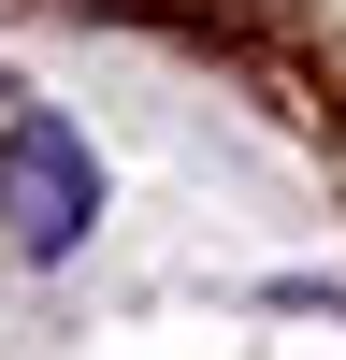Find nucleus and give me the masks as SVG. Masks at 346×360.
<instances>
[{
	"label": "nucleus",
	"instance_id": "obj_1",
	"mask_svg": "<svg viewBox=\"0 0 346 360\" xmlns=\"http://www.w3.org/2000/svg\"><path fill=\"white\" fill-rule=\"evenodd\" d=\"M101 231V159L72 115H15L0 130V245L15 259H72Z\"/></svg>",
	"mask_w": 346,
	"mask_h": 360
},
{
	"label": "nucleus",
	"instance_id": "obj_2",
	"mask_svg": "<svg viewBox=\"0 0 346 360\" xmlns=\"http://www.w3.org/2000/svg\"><path fill=\"white\" fill-rule=\"evenodd\" d=\"M0 101H15V86H0Z\"/></svg>",
	"mask_w": 346,
	"mask_h": 360
}]
</instances>
